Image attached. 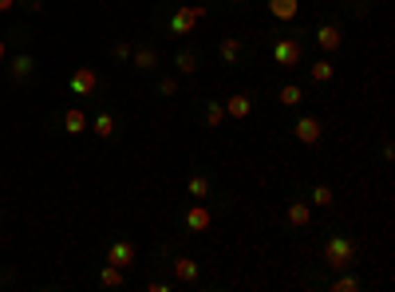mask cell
Returning a JSON list of instances; mask_svg holds the SVG:
<instances>
[{
  "label": "cell",
  "instance_id": "cell-18",
  "mask_svg": "<svg viewBox=\"0 0 395 292\" xmlns=\"http://www.w3.org/2000/svg\"><path fill=\"white\" fill-rule=\"evenodd\" d=\"M300 103H305V87L300 83H281L277 87V107L293 111V107H300Z\"/></svg>",
  "mask_w": 395,
  "mask_h": 292
},
{
  "label": "cell",
  "instance_id": "cell-5",
  "mask_svg": "<svg viewBox=\"0 0 395 292\" xmlns=\"http://www.w3.org/2000/svg\"><path fill=\"white\" fill-rule=\"evenodd\" d=\"M213 225V209L206 206V202H194L190 197V206L182 209V229L186 233H206Z\"/></svg>",
  "mask_w": 395,
  "mask_h": 292
},
{
  "label": "cell",
  "instance_id": "cell-3",
  "mask_svg": "<svg viewBox=\"0 0 395 292\" xmlns=\"http://www.w3.org/2000/svg\"><path fill=\"white\" fill-rule=\"evenodd\" d=\"M273 60H277V67H284V72H296L300 60H305V44H300V36H277L273 40Z\"/></svg>",
  "mask_w": 395,
  "mask_h": 292
},
{
  "label": "cell",
  "instance_id": "cell-19",
  "mask_svg": "<svg viewBox=\"0 0 395 292\" xmlns=\"http://www.w3.org/2000/svg\"><path fill=\"white\" fill-rule=\"evenodd\" d=\"M60 127L67 134H87V111L83 107H67L63 111V119H60Z\"/></svg>",
  "mask_w": 395,
  "mask_h": 292
},
{
  "label": "cell",
  "instance_id": "cell-30",
  "mask_svg": "<svg viewBox=\"0 0 395 292\" xmlns=\"http://www.w3.org/2000/svg\"><path fill=\"white\" fill-rule=\"evenodd\" d=\"M16 8V0H0V13H13Z\"/></svg>",
  "mask_w": 395,
  "mask_h": 292
},
{
  "label": "cell",
  "instance_id": "cell-1",
  "mask_svg": "<svg viewBox=\"0 0 395 292\" xmlns=\"http://www.w3.org/2000/svg\"><path fill=\"white\" fill-rule=\"evenodd\" d=\"M356 241L348 237V233H332L328 241H324L321 257H324V268H332V273H344V268H356Z\"/></svg>",
  "mask_w": 395,
  "mask_h": 292
},
{
  "label": "cell",
  "instance_id": "cell-22",
  "mask_svg": "<svg viewBox=\"0 0 395 292\" xmlns=\"http://www.w3.org/2000/svg\"><path fill=\"white\" fill-rule=\"evenodd\" d=\"M123 280H127V268L111 265V261L99 268V284H103V289H123Z\"/></svg>",
  "mask_w": 395,
  "mask_h": 292
},
{
  "label": "cell",
  "instance_id": "cell-24",
  "mask_svg": "<svg viewBox=\"0 0 395 292\" xmlns=\"http://www.w3.org/2000/svg\"><path fill=\"white\" fill-rule=\"evenodd\" d=\"M328 289H332V292H360V289H364V280H360L352 268H344V273H336V277H332Z\"/></svg>",
  "mask_w": 395,
  "mask_h": 292
},
{
  "label": "cell",
  "instance_id": "cell-31",
  "mask_svg": "<svg viewBox=\"0 0 395 292\" xmlns=\"http://www.w3.org/2000/svg\"><path fill=\"white\" fill-rule=\"evenodd\" d=\"M0 225H4V213H0Z\"/></svg>",
  "mask_w": 395,
  "mask_h": 292
},
{
  "label": "cell",
  "instance_id": "cell-2",
  "mask_svg": "<svg viewBox=\"0 0 395 292\" xmlns=\"http://www.w3.org/2000/svg\"><path fill=\"white\" fill-rule=\"evenodd\" d=\"M206 16H210L206 4H182V8H174V13L166 16V32H170V36H190L198 28V20H206Z\"/></svg>",
  "mask_w": 395,
  "mask_h": 292
},
{
  "label": "cell",
  "instance_id": "cell-28",
  "mask_svg": "<svg viewBox=\"0 0 395 292\" xmlns=\"http://www.w3.org/2000/svg\"><path fill=\"white\" fill-rule=\"evenodd\" d=\"M147 289H150V292H170V280H150Z\"/></svg>",
  "mask_w": 395,
  "mask_h": 292
},
{
  "label": "cell",
  "instance_id": "cell-26",
  "mask_svg": "<svg viewBox=\"0 0 395 292\" xmlns=\"http://www.w3.org/2000/svg\"><path fill=\"white\" fill-rule=\"evenodd\" d=\"M154 87H159V95H166V99H170V95H178L182 79H178V75H159V83H154Z\"/></svg>",
  "mask_w": 395,
  "mask_h": 292
},
{
  "label": "cell",
  "instance_id": "cell-23",
  "mask_svg": "<svg viewBox=\"0 0 395 292\" xmlns=\"http://www.w3.org/2000/svg\"><path fill=\"white\" fill-rule=\"evenodd\" d=\"M269 13L281 20V24H289V20H296V13H300V0H269Z\"/></svg>",
  "mask_w": 395,
  "mask_h": 292
},
{
  "label": "cell",
  "instance_id": "cell-11",
  "mask_svg": "<svg viewBox=\"0 0 395 292\" xmlns=\"http://www.w3.org/2000/svg\"><path fill=\"white\" fill-rule=\"evenodd\" d=\"M95 87H99V75L91 72V67H75L72 79H67V91H72V95H79V99H87Z\"/></svg>",
  "mask_w": 395,
  "mask_h": 292
},
{
  "label": "cell",
  "instance_id": "cell-6",
  "mask_svg": "<svg viewBox=\"0 0 395 292\" xmlns=\"http://www.w3.org/2000/svg\"><path fill=\"white\" fill-rule=\"evenodd\" d=\"M293 138L305 143V146H321V138H324L321 119H316V115H296L293 119Z\"/></svg>",
  "mask_w": 395,
  "mask_h": 292
},
{
  "label": "cell",
  "instance_id": "cell-14",
  "mask_svg": "<svg viewBox=\"0 0 395 292\" xmlns=\"http://www.w3.org/2000/svg\"><path fill=\"white\" fill-rule=\"evenodd\" d=\"M241 56H245V40L225 36L222 44H218V60H222L225 67H237V63H241Z\"/></svg>",
  "mask_w": 395,
  "mask_h": 292
},
{
  "label": "cell",
  "instance_id": "cell-20",
  "mask_svg": "<svg viewBox=\"0 0 395 292\" xmlns=\"http://www.w3.org/2000/svg\"><path fill=\"white\" fill-rule=\"evenodd\" d=\"M309 79H312V83H332V79H336V63H332V56H324V60H312V63H309Z\"/></svg>",
  "mask_w": 395,
  "mask_h": 292
},
{
  "label": "cell",
  "instance_id": "cell-21",
  "mask_svg": "<svg viewBox=\"0 0 395 292\" xmlns=\"http://www.w3.org/2000/svg\"><path fill=\"white\" fill-rule=\"evenodd\" d=\"M225 119H229V115H225L222 99H206V103H202V122H206V127H222Z\"/></svg>",
  "mask_w": 395,
  "mask_h": 292
},
{
  "label": "cell",
  "instance_id": "cell-12",
  "mask_svg": "<svg viewBox=\"0 0 395 292\" xmlns=\"http://www.w3.org/2000/svg\"><path fill=\"white\" fill-rule=\"evenodd\" d=\"M91 134H95L99 143H115V134H119V122H115V111H99L95 119L87 122Z\"/></svg>",
  "mask_w": 395,
  "mask_h": 292
},
{
  "label": "cell",
  "instance_id": "cell-16",
  "mask_svg": "<svg viewBox=\"0 0 395 292\" xmlns=\"http://www.w3.org/2000/svg\"><path fill=\"white\" fill-rule=\"evenodd\" d=\"M225 103V115L229 119H249L253 115V95H245V91H234L229 99H222Z\"/></svg>",
  "mask_w": 395,
  "mask_h": 292
},
{
  "label": "cell",
  "instance_id": "cell-8",
  "mask_svg": "<svg viewBox=\"0 0 395 292\" xmlns=\"http://www.w3.org/2000/svg\"><path fill=\"white\" fill-rule=\"evenodd\" d=\"M284 221H289L293 229H309L312 225V202L309 197H289V202H284Z\"/></svg>",
  "mask_w": 395,
  "mask_h": 292
},
{
  "label": "cell",
  "instance_id": "cell-25",
  "mask_svg": "<svg viewBox=\"0 0 395 292\" xmlns=\"http://www.w3.org/2000/svg\"><path fill=\"white\" fill-rule=\"evenodd\" d=\"M309 202H312V206H321V209H332L336 206V190H332V186H312V190H309Z\"/></svg>",
  "mask_w": 395,
  "mask_h": 292
},
{
  "label": "cell",
  "instance_id": "cell-15",
  "mask_svg": "<svg viewBox=\"0 0 395 292\" xmlns=\"http://www.w3.org/2000/svg\"><path fill=\"white\" fill-rule=\"evenodd\" d=\"M186 194L194 197V202H210L213 197V178L206 170L202 174H190V182H186Z\"/></svg>",
  "mask_w": 395,
  "mask_h": 292
},
{
  "label": "cell",
  "instance_id": "cell-10",
  "mask_svg": "<svg viewBox=\"0 0 395 292\" xmlns=\"http://www.w3.org/2000/svg\"><path fill=\"white\" fill-rule=\"evenodd\" d=\"M174 67H178V75H182V79H194L198 67H202V56H198L194 44H182V48H178V56H174Z\"/></svg>",
  "mask_w": 395,
  "mask_h": 292
},
{
  "label": "cell",
  "instance_id": "cell-17",
  "mask_svg": "<svg viewBox=\"0 0 395 292\" xmlns=\"http://www.w3.org/2000/svg\"><path fill=\"white\" fill-rule=\"evenodd\" d=\"M131 63H135V72H154L159 67V51L150 48V44H135V51H131Z\"/></svg>",
  "mask_w": 395,
  "mask_h": 292
},
{
  "label": "cell",
  "instance_id": "cell-7",
  "mask_svg": "<svg viewBox=\"0 0 395 292\" xmlns=\"http://www.w3.org/2000/svg\"><path fill=\"white\" fill-rule=\"evenodd\" d=\"M4 67H8V79H13L16 87L32 83V75H36V60H32L28 51H20V56H8V60H4Z\"/></svg>",
  "mask_w": 395,
  "mask_h": 292
},
{
  "label": "cell",
  "instance_id": "cell-4",
  "mask_svg": "<svg viewBox=\"0 0 395 292\" xmlns=\"http://www.w3.org/2000/svg\"><path fill=\"white\" fill-rule=\"evenodd\" d=\"M312 44H316L324 56H336V51L344 48V28H340V20H324V24H316Z\"/></svg>",
  "mask_w": 395,
  "mask_h": 292
},
{
  "label": "cell",
  "instance_id": "cell-27",
  "mask_svg": "<svg viewBox=\"0 0 395 292\" xmlns=\"http://www.w3.org/2000/svg\"><path fill=\"white\" fill-rule=\"evenodd\" d=\"M131 51H135V44H131V40H119V44H111V60L123 63V60H131Z\"/></svg>",
  "mask_w": 395,
  "mask_h": 292
},
{
  "label": "cell",
  "instance_id": "cell-29",
  "mask_svg": "<svg viewBox=\"0 0 395 292\" xmlns=\"http://www.w3.org/2000/svg\"><path fill=\"white\" fill-rule=\"evenodd\" d=\"M4 60H8V40L0 36V67H4Z\"/></svg>",
  "mask_w": 395,
  "mask_h": 292
},
{
  "label": "cell",
  "instance_id": "cell-13",
  "mask_svg": "<svg viewBox=\"0 0 395 292\" xmlns=\"http://www.w3.org/2000/svg\"><path fill=\"white\" fill-rule=\"evenodd\" d=\"M174 280L178 284H198V277H202V265H198L194 257H174Z\"/></svg>",
  "mask_w": 395,
  "mask_h": 292
},
{
  "label": "cell",
  "instance_id": "cell-9",
  "mask_svg": "<svg viewBox=\"0 0 395 292\" xmlns=\"http://www.w3.org/2000/svg\"><path fill=\"white\" fill-rule=\"evenodd\" d=\"M107 261H111V265H119V268H135V261H138L135 241H127V237L111 241V245H107Z\"/></svg>",
  "mask_w": 395,
  "mask_h": 292
}]
</instances>
